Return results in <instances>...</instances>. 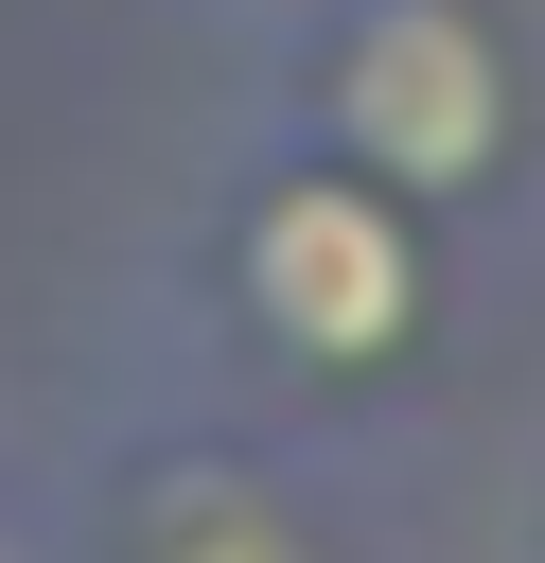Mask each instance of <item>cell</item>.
I'll return each instance as SVG.
<instances>
[{"instance_id":"obj_1","label":"cell","mask_w":545,"mask_h":563,"mask_svg":"<svg viewBox=\"0 0 545 563\" xmlns=\"http://www.w3.org/2000/svg\"><path fill=\"white\" fill-rule=\"evenodd\" d=\"M316 158L387 194H475L510 158V35L475 0H334L316 18Z\"/></svg>"},{"instance_id":"obj_2","label":"cell","mask_w":545,"mask_h":563,"mask_svg":"<svg viewBox=\"0 0 545 563\" xmlns=\"http://www.w3.org/2000/svg\"><path fill=\"white\" fill-rule=\"evenodd\" d=\"M229 299H246L281 352H316V369H387V352L422 334V299H440L422 194H387V176H352V158L264 176L246 229H229Z\"/></svg>"},{"instance_id":"obj_3","label":"cell","mask_w":545,"mask_h":563,"mask_svg":"<svg viewBox=\"0 0 545 563\" xmlns=\"http://www.w3.org/2000/svg\"><path fill=\"white\" fill-rule=\"evenodd\" d=\"M158 563H299V528L246 510V475H211V510H193V493L158 510Z\"/></svg>"}]
</instances>
